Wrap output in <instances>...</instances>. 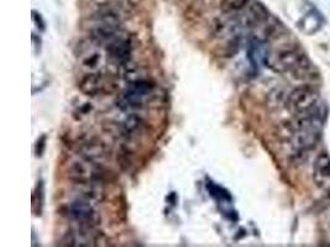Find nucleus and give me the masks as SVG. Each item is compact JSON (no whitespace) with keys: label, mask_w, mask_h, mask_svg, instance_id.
<instances>
[{"label":"nucleus","mask_w":330,"mask_h":247,"mask_svg":"<svg viewBox=\"0 0 330 247\" xmlns=\"http://www.w3.org/2000/svg\"><path fill=\"white\" fill-rule=\"evenodd\" d=\"M46 141H47V137H46V135H42V136L37 140V142H36L35 153L37 157H41V156L43 155V152H45Z\"/></svg>","instance_id":"nucleus-21"},{"label":"nucleus","mask_w":330,"mask_h":247,"mask_svg":"<svg viewBox=\"0 0 330 247\" xmlns=\"http://www.w3.org/2000/svg\"><path fill=\"white\" fill-rule=\"evenodd\" d=\"M208 188H209L210 194H212L214 198H217L218 200H228V202H230L231 200V196L229 194V192L225 191V189L222 188V187L217 186V184H209Z\"/></svg>","instance_id":"nucleus-18"},{"label":"nucleus","mask_w":330,"mask_h":247,"mask_svg":"<svg viewBox=\"0 0 330 247\" xmlns=\"http://www.w3.org/2000/svg\"><path fill=\"white\" fill-rule=\"evenodd\" d=\"M78 152H79L80 157L85 158V160L99 162L100 160L108 156L109 151L106 145L103 141H100L99 139H89L79 145Z\"/></svg>","instance_id":"nucleus-12"},{"label":"nucleus","mask_w":330,"mask_h":247,"mask_svg":"<svg viewBox=\"0 0 330 247\" xmlns=\"http://www.w3.org/2000/svg\"><path fill=\"white\" fill-rule=\"evenodd\" d=\"M43 202H45V194H43V183H42V181H41V182H38L37 188H36L35 194H33V208H35L36 205H38L41 209V212H42Z\"/></svg>","instance_id":"nucleus-20"},{"label":"nucleus","mask_w":330,"mask_h":247,"mask_svg":"<svg viewBox=\"0 0 330 247\" xmlns=\"http://www.w3.org/2000/svg\"><path fill=\"white\" fill-rule=\"evenodd\" d=\"M108 56L119 64H125L130 61L132 53V43L129 37L120 35L115 40L106 45Z\"/></svg>","instance_id":"nucleus-10"},{"label":"nucleus","mask_w":330,"mask_h":247,"mask_svg":"<svg viewBox=\"0 0 330 247\" xmlns=\"http://www.w3.org/2000/svg\"><path fill=\"white\" fill-rule=\"evenodd\" d=\"M104 170L98 162L85 160L74 161L68 170V177L74 184L90 183V182H104Z\"/></svg>","instance_id":"nucleus-4"},{"label":"nucleus","mask_w":330,"mask_h":247,"mask_svg":"<svg viewBox=\"0 0 330 247\" xmlns=\"http://www.w3.org/2000/svg\"><path fill=\"white\" fill-rule=\"evenodd\" d=\"M124 71H123V77L127 83H134L139 82V80L147 79L146 73L144 72V69L140 68L139 66H135L131 62H127V63L123 64Z\"/></svg>","instance_id":"nucleus-17"},{"label":"nucleus","mask_w":330,"mask_h":247,"mask_svg":"<svg viewBox=\"0 0 330 247\" xmlns=\"http://www.w3.org/2000/svg\"><path fill=\"white\" fill-rule=\"evenodd\" d=\"M99 62H100V53H98V52H95V51H92L90 53H88L87 56H85V58L83 59V63H84V66L88 67V68H90V69L97 68L98 64H99Z\"/></svg>","instance_id":"nucleus-19"},{"label":"nucleus","mask_w":330,"mask_h":247,"mask_svg":"<svg viewBox=\"0 0 330 247\" xmlns=\"http://www.w3.org/2000/svg\"><path fill=\"white\" fill-rule=\"evenodd\" d=\"M265 66L276 73L291 72L296 79H307L311 77V61L300 48L295 46H287L274 52L270 51Z\"/></svg>","instance_id":"nucleus-1"},{"label":"nucleus","mask_w":330,"mask_h":247,"mask_svg":"<svg viewBox=\"0 0 330 247\" xmlns=\"http://www.w3.org/2000/svg\"><path fill=\"white\" fill-rule=\"evenodd\" d=\"M245 28H254L257 26L266 24L270 20V11L262 2L253 0L248 5V11L245 15L240 16Z\"/></svg>","instance_id":"nucleus-9"},{"label":"nucleus","mask_w":330,"mask_h":247,"mask_svg":"<svg viewBox=\"0 0 330 247\" xmlns=\"http://www.w3.org/2000/svg\"><path fill=\"white\" fill-rule=\"evenodd\" d=\"M251 0H222L220 1V10L225 15H236L238 12L243 11Z\"/></svg>","instance_id":"nucleus-16"},{"label":"nucleus","mask_w":330,"mask_h":247,"mask_svg":"<svg viewBox=\"0 0 330 247\" xmlns=\"http://www.w3.org/2000/svg\"><path fill=\"white\" fill-rule=\"evenodd\" d=\"M32 41H33V43H35V47L37 48V52H38L41 49V38L37 37L35 33H32Z\"/></svg>","instance_id":"nucleus-23"},{"label":"nucleus","mask_w":330,"mask_h":247,"mask_svg":"<svg viewBox=\"0 0 330 247\" xmlns=\"http://www.w3.org/2000/svg\"><path fill=\"white\" fill-rule=\"evenodd\" d=\"M68 215L79 225L95 226L99 220V217L93 208L92 203L83 198H78L69 204Z\"/></svg>","instance_id":"nucleus-5"},{"label":"nucleus","mask_w":330,"mask_h":247,"mask_svg":"<svg viewBox=\"0 0 330 247\" xmlns=\"http://www.w3.org/2000/svg\"><path fill=\"white\" fill-rule=\"evenodd\" d=\"M324 24V20L322 17L321 12H318L317 10H312V11L307 12L305 16L302 17L300 22H298V27L302 32H305L306 35H314L316 32H318L322 28V26Z\"/></svg>","instance_id":"nucleus-14"},{"label":"nucleus","mask_w":330,"mask_h":247,"mask_svg":"<svg viewBox=\"0 0 330 247\" xmlns=\"http://www.w3.org/2000/svg\"><path fill=\"white\" fill-rule=\"evenodd\" d=\"M153 89H155V84L149 79L129 83L126 89L116 100V105L123 111L141 109L144 106L145 98L152 94Z\"/></svg>","instance_id":"nucleus-2"},{"label":"nucleus","mask_w":330,"mask_h":247,"mask_svg":"<svg viewBox=\"0 0 330 247\" xmlns=\"http://www.w3.org/2000/svg\"><path fill=\"white\" fill-rule=\"evenodd\" d=\"M78 87L85 95L95 97L109 92L110 87L114 88V83L108 82L102 73H87L79 80Z\"/></svg>","instance_id":"nucleus-8"},{"label":"nucleus","mask_w":330,"mask_h":247,"mask_svg":"<svg viewBox=\"0 0 330 247\" xmlns=\"http://www.w3.org/2000/svg\"><path fill=\"white\" fill-rule=\"evenodd\" d=\"M145 121L137 114H130L127 115L124 121L121 123V131L123 134L127 137H131L134 135H136L137 132H141V130L144 129Z\"/></svg>","instance_id":"nucleus-15"},{"label":"nucleus","mask_w":330,"mask_h":247,"mask_svg":"<svg viewBox=\"0 0 330 247\" xmlns=\"http://www.w3.org/2000/svg\"><path fill=\"white\" fill-rule=\"evenodd\" d=\"M93 20H94L95 25L121 28L123 15H121L120 9L116 6V4L108 1L98 6L97 11L93 14Z\"/></svg>","instance_id":"nucleus-7"},{"label":"nucleus","mask_w":330,"mask_h":247,"mask_svg":"<svg viewBox=\"0 0 330 247\" xmlns=\"http://www.w3.org/2000/svg\"><path fill=\"white\" fill-rule=\"evenodd\" d=\"M318 92L309 85H302L290 93L287 100H286V108L288 109V111L298 116L316 109L318 106Z\"/></svg>","instance_id":"nucleus-3"},{"label":"nucleus","mask_w":330,"mask_h":247,"mask_svg":"<svg viewBox=\"0 0 330 247\" xmlns=\"http://www.w3.org/2000/svg\"><path fill=\"white\" fill-rule=\"evenodd\" d=\"M321 140V130H296L291 145L296 153H305L317 146Z\"/></svg>","instance_id":"nucleus-11"},{"label":"nucleus","mask_w":330,"mask_h":247,"mask_svg":"<svg viewBox=\"0 0 330 247\" xmlns=\"http://www.w3.org/2000/svg\"><path fill=\"white\" fill-rule=\"evenodd\" d=\"M269 53L270 49L266 41H262L256 37L251 38L248 47V58L250 63L253 64V67L260 68L261 66H264Z\"/></svg>","instance_id":"nucleus-13"},{"label":"nucleus","mask_w":330,"mask_h":247,"mask_svg":"<svg viewBox=\"0 0 330 247\" xmlns=\"http://www.w3.org/2000/svg\"><path fill=\"white\" fill-rule=\"evenodd\" d=\"M32 20H33V22L36 24V26H37L38 30H40V31H45L46 30L45 20L42 19L41 14H38V12L35 11V10L32 11Z\"/></svg>","instance_id":"nucleus-22"},{"label":"nucleus","mask_w":330,"mask_h":247,"mask_svg":"<svg viewBox=\"0 0 330 247\" xmlns=\"http://www.w3.org/2000/svg\"><path fill=\"white\" fill-rule=\"evenodd\" d=\"M313 179L321 191L330 194V157L328 153H319L314 160Z\"/></svg>","instance_id":"nucleus-6"}]
</instances>
